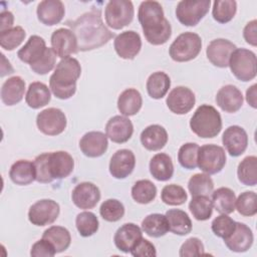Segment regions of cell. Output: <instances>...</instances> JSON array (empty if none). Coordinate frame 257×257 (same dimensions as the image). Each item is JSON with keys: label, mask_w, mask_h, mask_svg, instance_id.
<instances>
[{"label": "cell", "mask_w": 257, "mask_h": 257, "mask_svg": "<svg viewBox=\"0 0 257 257\" xmlns=\"http://www.w3.org/2000/svg\"><path fill=\"white\" fill-rule=\"evenodd\" d=\"M216 102L226 112L238 111L243 104L242 92L235 85L227 84L219 89L216 95Z\"/></svg>", "instance_id": "obj_25"}, {"label": "cell", "mask_w": 257, "mask_h": 257, "mask_svg": "<svg viewBox=\"0 0 257 257\" xmlns=\"http://www.w3.org/2000/svg\"><path fill=\"white\" fill-rule=\"evenodd\" d=\"M226 164V154L222 147L209 144L199 148L198 167L208 175L222 171Z\"/></svg>", "instance_id": "obj_9"}, {"label": "cell", "mask_w": 257, "mask_h": 257, "mask_svg": "<svg viewBox=\"0 0 257 257\" xmlns=\"http://www.w3.org/2000/svg\"><path fill=\"white\" fill-rule=\"evenodd\" d=\"M25 91V81L20 76H12L5 80L1 87V100L6 105L20 102Z\"/></svg>", "instance_id": "obj_28"}, {"label": "cell", "mask_w": 257, "mask_h": 257, "mask_svg": "<svg viewBox=\"0 0 257 257\" xmlns=\"http://www.w3.org/2000/svg\"><path fill=\"white\" fill-rule=\"evenodd\" d=\"M235 225L236 222L233 219H231L226 214H221L213 220L211 228L216 236L225 239L233 232Z\"/></svg>", "instance_id": "obj_49"}, {"label": "cell", "mask_w": 257, "mask_h": 257, "mask_svg": "<svg viewBox=\"0 0 257 257\" xmlns=\"http://www.w3.org/2000/svg\"><path fill=\"white\" fill-rule=\"evenodd\" d=\"M171 86L169 75L163 71L152 73L147 80V90L152 98L160 99L166 95Z\"/></svg>", "instance_id": "obj_35"}, {"label": "cell", "mask_w": 257, "mask_h": 257, "mask_svg": "<svg viewBox=\"0 0 257 257\" xmlns=\"http://www.w3.org/2000/svg\"><path fill=\"white\" fill-rule=\"evenodd\" d=\"M199 146L196 143L184 144L178 153V161L180 165L188 170H194L198 167Z\"/></svg>", "instance_id": "obj_45"}, {"label": "cell", "mask_w": 257, "mask_h": 257, "mask_svg": "<svg viewBox=\"0 0 257 257\" xmlns=\"http://www.w3.org/2000/svg\"><path fill=\"white\" fill-rule=\"evenodd\" d=\"M36 124L42 134L47 136H57L66 127V116L61 109L49 107L37 114Z\"/></svg>", "instance_id": "obj_11"}, {"label": "cell", "mask_w": 257, "mask_h": 257, "mask_svg": "<svg viewBox=\"0 0 257 257\" xmlns=\"http://www.w3.org/2000/svg\"><path fill=\"white\" fill-rule=\"evenodd\" d=\"M56 254L54 246L46 239L42 238L32 245L30 255L33 257H52Z\"/></svg>", "instance_id": "obj_52"}, {"label": "cell", "mask_w": 257, "mask_h": 257, "mask_svg": "<svg viewBox=\"0 0 257 257\" xmlns=\"http://www.w3.org/2000/svg\"><path fill=\"white\" fill-rule=\"evenodd\" d=\"M235 207L239 214L246 217L254 216L257 213V196L252 191L241 193L236 199Z\"/></svg>", "instance_id": "obj_48"}, {"label": "cell", "mask_w": 257, "mask_h": 257, "mask_svg": "<svg viewBox=\"0 0 257 257\" xmlns=\"http://www.w3.org/2000/svg\"><path fill=\"white\" fill-rule=\"evenodd\" d=\"M161 198L162 201L167 205L179 206L187 201L188 195L183 187L176 184H171L163 188Z\"/></svg>", "instance_id": "obj_46"}, {"label": "cell", "mask_w": 257, "mask_h": 257, "mask_svg": "<svg viewBox=\"0 0 257 257\" xmlns=\"http://www.w3.org/2000/svg\"><path fill=\"white\" fill-rule=\"evenodd\" d=\"M42 238L48 240L55 248L56 253L65 251L71 242V236L69 231L61 226H51L46 229L42 235Z\"/></svg>", "instance_id": "obj_36"}, {"label": "cell", "mask_w": 257, "mask_h": 257, "mask_svg": "<svg viewBox=\"0 0 257 257\" xmlns=\"http://www.w3.org/2000/svg\"><path fill=\"white\" fill-rule=\"evenodd\" d=\"M56 54L52 48H47L44 55L34 64L30 65V68L37 74H46L51 71L55 65Z\"/></svg>", "instance_id": "obj_50"}, {"label": "cell", "mask_w": 257, "mask_h": 257, "mask_svg": "<svg viewBox=\"0 0 257 257\" xmlns=\"http://www.w3.org/2000/svg\"><path fill=\"white\" fill-rule=\"evenodd\" d=\"M131 254L134 257H155L157 255V251L153 243L142 238L131 250Z\"/></svg>", "instance_id": "obj_53"}, {"label": "cell", "mask_w": 257, "mask_h": 257, "mask_svg": "<svg viewBox=\"0 0 257 257\" xmlns=\"http://www.w3.org/2000/svg\"><path fill=\"white\" fill-rule=\"evenodd\" d=\"M204 254V245L200 239L192 237L187 239L181 246L179 255L181 257L200 256Z\"/></svg>", "instance_id": "obj_51"}, {"label": "cell", "mask_w": 257, "mask_h": 257, "mask_svg": "<svg viewBox=\"0 0 257 257\" xmlns=\"http://www.w3.org/2000/svg\"><path fill=\"white\" fill-rule=\"evenodd\" d=\"M134 14V5L128 0H111L104 10L106 24L115 30L127 26L133 21Z\"/></svg>", "instance_id": "obj_8"}, {"label": "cell", "mask_w": 257, "mask_h": 257, "mask_svg": "<svg viewBox=\"0 0 257 257\" xmlns=\"http://www.w3.org/2000/svg\"><path fill=\"white\" fill-rule=\"evenodd\" d=\"M236 196L235 193L225 187H221L212 193L213 208L220 214H231L235 211Z\"/></svg>", "instance_id": "obj_34"}, {"label": "cell", "mask_w": 257, "mask_h": 257, "mask_svg": "<svg viewBox=\"0 0 257 257\" xmlns=\"http://www.w3.org/2000/svg\"><path fill=\"white\" fill-rule=\"evenodd\" d=\"M105 133L111 142L123 144L132 138L134 125L126 116L114 115L106 122Z\"/></svg>", "instance_id": "obj_20"}, {"label": "cell", "mask_w": 257, "mask_h": 257, "mask_svg": "<svg viewBox=\"0 0 257 257\" xmlns=\"http://www.w3.org/2000/svg\"><path fill=\"white\" fill-rule=\"evenodd\" d=\"M36 181L39 183H51L68 177L74 168L72 157L64 151L44 153L34 160Z\"/></svg>", "instance_id": "obj_3"}, {"label": "cell", "mask_w": 257, "mask_h": 257, "mask_svg": "<svg viewBox=\"0 0 257 257\" xmlns=\"http://www.w3.org/2000/svg\"><path fill=\"white\" fill-rule=\"evenodd\" d=\"M237 3L234 0H216L213 4L212 15L219 23H227L233 19L236 14Z\"/></svg>", "instance_id": "obj_42"}, {"label": "cell", "mask_w": 257, "mask_h": 257, "mask_svg": "<svg viewBox=\"0 0 257 257\" xmlns=\"http://www.w3.org/2000/svg\"><path fill=\"white\" fill-rule=\"evenodd\" d=\"M232 73L241 81H250L256 76L257 60L253 51L245 48H236L229 59Z\"/></svg>", "instance_id": "obj_7"}, {"label": "cell", "mask_w": 257, "mask_h": 257, "mask_svg": "<svg viewBox=\"0 0 257 257\" xmlns=\"http://www.w3.org/2000/svg\"><path fill=\"white\" fill-rule=\"evenodd\" d=\"M256 88L257 85L253 84L252 86H250L247 91H246V100L247 102L253 107L256 108L257 107V97H256Z\"/></svg>", "instance_id": "obj_56"}, {"label": "cell", "mask_w": 257, "mask_h": 257, "mask_svg": "<svg viewBox=\"0 0 257 257\" xmlns=\"http://www.w3.org/2000/svg\"><path fill=\"white\" fill-rule=\"evenodd\" d=\"M191 130L203 139L215 138L222 130V118L219 111L212 105H200L190 120Z\"/></svg>", "instance_id": "obj_5"}, {"label": "cell", "mask_w": 257, "mask_h": 257, "mask_svg": "<svg viewBox=\"0 0 257 257\" xmlns=\"http://www.w3.org/2000/svg\"><path fill=\"white\" fill-rule=\"evenodd\" d=\"M188 189L192 197L210 196L214 190V183L208 174H195L188 183Z\"/></svg>", "instance_id": "obj_40"}, {"label": "cell", "mask_w": 257, "mask_h": 257, "mask_svg": "<svg viewBox=\"0 0 257 257\" xmlns=\"http://www.w3.org/2000/svg\"><path fill=\"white\" fill-rule=\"evenodd\" d=\"M168 142V133L160 124H151L141 134V143L148 151H159Z\"/></svg>", "instance_id": "obj_27"}, {"label": "cell", "mask_w": 257, "mask_h": 257, "mask_svg": "<svg viewBox=\"0 0 257 257\" xmlns=\"http://www.w3.org/2000/svg\"><path fill=\"white\" fill-rule=\"evenodd\" d=\"M36 12L41 23L52 26L62 20L65 9L63 3L59 0H44L38 4Z\"/></svg>", "instance_id": "obj_24"}, {"label": "cell", "mask_w": 257, "mask_h": 257, "mask_svg": "<svg viewBox=\"0 0 257 257\" xmlns=\"http://www.w3.org/2000/svg\"><path fill=\"white\" fill-rule=\"evenodd\" d=\"M237 175L242 184L255 186L257 184V158L255 156L244 158L238 166Z\"/></svg>", "instance_id": "obj_38"}, {"label": "cell", "mask_w": 257, "mask_h": 257, "mask_svg": "<svg viewBox=\"0 0 257 257\" xmlns=\"http://www.w3.org/2000/svg\"><path fill=\"white\" fill-rule=\"evenodd\" d=\"M169 231L184 236L192 231V221L188 214L180 209H171L166 212Z\"/></svg>", "instance_id": "obj_32"}, {"label": "cell", "mask_w": 257, "mask_h": 257, "mask_svg": "<svg viewBox=\"0 0 257 257\" xmlns=\"http://www.w3.org/2000/svg\"><path fill=\"white\" fill-rule=\"evenodd\" d=\"M114 50L123 59H134L142 48V39L134 30L123 31L118 34L113 42Z\"/></svg>", "instance_id": "obj_14"}, {"label": "cell", "mask_w": 257, "mask_h": 257, "mask_svg": "<svg viewBox=\"0 0 257 257\" xmlns=\"http://www.w3.org/2000/svg\"><path fill=\"white\" fill-rule=\"evenodd\" d=\"M139 21L147 41L153 45L166 43L172 35L170 22L165 18L162 5L157 1H144L139 7Z\"/></svg>", "instance_id": "obj_2"}, {"label": "cell", "mask_w": 257, "mask_h": 257, "mask_svg": "<svg viewBox=\"0 0 257 257\" xmlns=\"http://www.w3.org/2000/svg\"><path fill=\"white\" fill-rule=\"evenodd\" d=\"M236 45L223 38L212 40L206 50L209 61L217 67H227L229 65V59L232 52L236 49Z\"/></svg>", "instance_id": "obj_16"}, {"label": "cell", "mask_w": 257, "mask_h": 257, "mask_svg": "<svg viewBox=\"0 0 257 257\" xmlns=\"http://www.w3.org/2000/svg\"><path fill=\"white\" fill-rule=\"evenodd\" d=\"M46 49L45 40L38 35H32L25 45L18 50L17 56L21 61L32 65L44 55Z\"/></svg>", "instance_id": "obj_26"}, {"label": "cell", "mask_w": 257, "mask_h": 257, "mask_svg": "<svg viewBox=\"0 0 257 257\" xmlns=\"http://www.w3.org/2000/svg\"><path fill=\"white\" fill-rule=\"evenodd\" d=\"M59 212L58 203L50 199H43L29 208L28 219L35 226H45L52 224L57 219Z\"/></svg>", "instance_id": "obj_12"}, {"label": "cell", "mask_w": 257, "mask_h": 257, "mask_svg": "<svg viewBox=\"0 0 257 257\" xmlns=\"http://www.w3.org/2000/svg\"><path fill=\"white\" fill-rule=\"evenodd\" d=\"M51 48L60 58L68 57L78 51L77 39L74 33L67 28L56 29L51 35Z\"/></svg>", "instance_id": "obj_15"}, {"label": "cell", "mask_w": 257, "mask_h": 257, "mask_svg": "<svg viewBox=\"0 0 257 257\" xmlns=\"http://www.w3.org/2000/svg\"><path fill=\"white\" fill-rule=\"evenodd\" d=\"M143 238L142 230L134 223H125L119 227L113 237L114 245L123 253H128Z\"/></svg>", "instance_id": "obj_22"}, {"label": "cell", "mask_w": 257, "mask_h": 257, "mask_svg": "<svg viewBox=\"0 0 257 257\" xmlns=\"http://www.w3.org/2000/svg\"><path fill=\"white\" fill-rule=\"evenodd\" d=\"M99 214L102 219L107 222H116L123 217L124 207L120 201L108 199L100 205Z\"/></svg>", "instance_id": "obj_47"}, {"label": "cell", "mask_w": 257, "mask_h": 257, "mask_svg": "<svg viewBox=\"0 0 257 257\" xmlns=\"http://www.w3.org/2000/svg\"><path fill=\"white\" fill-rule=\"evenodd\" d=\"M142 229L150 237H162L169 231L167 218L165 215L158 213L150 214L143 220Z\"/></svg>", "instance_id": "obj_37"}, {"label": "cell", "mask_w": 257, "mask_h": 257, "mask_svg": "<svg viewBox=\"0 0 257 257\" xmlns=\"http://www.w3.org/2000/svg\"><path fill=\"white\" fill-rule=\"evenodd\" d=\"M81 73V66L73 57L62 58L49 78L52 93L59 99H68L76 91V81Z\"/></svg>", "instance_id": "obj_4"}, {"label": "cell", "mask_w": 257, "mask_h": 257, "mask_svg": "<svg viewBox=\"0 0 257 257\" xmlns=\"http://www.w3.org/2000/svg\"><path fill=\"white\" fill-rule=\"evenodd\" d=\"M75 225L78 233L82 237H89L98 230V219L92 212H81L76 216Z\"/></svg>", "instance_id": "obj_43"}, {"label": "cell", "mask_w": 257, "mask_h": 257, "mask_svg": "<svg viewBox=\"0 0 257 257\" xmlns=\"http://www.w3.org/2000/svg\"><path fill=\"white\" fill-rule=\"evenodd\" d=\"M243 37L250 45H257V20L254 19L246 24L243 30Z\"/></svg>", "instance_id": "obj_54"}, {"label": "cell", "mask_w": 257, "mask_h": 257, "mask_svg": "<svg viewBox=\"0 0 257 257\" xmlns=\"http://www.w3.org/2000/svg\"><path fill=\"white\" fill-rule=\"evenodd\" d=\"M136 166V158L131 150L116 151L109 162V173L115 179H124L131 175Z\"/></svg>", "instance_id": "obj_19"}, {"label": "cell", "mask_w": 257, "mask_h": 257, "mask_svg": "<svg viewBox=\"0 0 257 257\" xmlns=\"http://www.w3.org/2000/svg\"><path fill=\"white\" fill-rule=\"evenodd\" d=\"M167 106L176 114L188 113L195 105L196 98L194 92L186 86L173 88L167 97Z\"/></svg>", "instance_id": "obj_13"}, {"label": "cell", "mask_w": 257, "mask_h": 257, "mask_svg": "<svg viewBox=\"0 0 257 257\" xmlns=\"http://www.w3.org/2000/svg\"><path fill=\"white\" fill-rule=\"evenodd\" d=\"M210 5V0L180 1L176 8V16L183 25L195 26L208 13Z\"/></svg>", "instance_id": "obj_10"}, {"label": "cell", "mask_w": 257, "mask_h": 257, "mask_svg": "<svg viewBox=\"0 0 257 257\" xmlns=\"http://www.w3.org/2000/svg\"><path fill=\"white\" fill-rule=\"evenodd\" d=\"M189 210L196 220L206 221L213 213L212 200L208 196H195L189 204Z\"/></svg>", "instance_id": "obj_41"}, {"label": "cell", "mask_w": 257, "mask_h": 257, "mask_svg": "<svg viewBox=\"0 0 257 257\" xmlns=\"http://www.w3.org/2000/svg\"><path fill=\"white\" fill-rule=\"evenodd\" d=\"M201 48L202 39L198 34L194 32H184L173 41L169 53L173 60L185 62L196 58Z\"/></svg>", "instance_id": "obj_6"}, {"label": "cell", "mask_w": 257, "mask_h": 257, "mask_svg": "<svg viewBox=\"0 0 257 257\" xmlns=\"http://www.w3.org/2000/svg\"><path fill=\"white\" fill-rule=\"evenodd\" d=\"M1 25H0V31H5L10 28H12L13 22H14V16L10 11H2L1 14Z\"/></svg>", "instance_id": "obj_55"}, {"label": "cell", "mask_w": 257, "mask_h": 257, "mask_svg": "<svg viewBox=\"0 0 257 257\" xmlns=\"http://www.w3.org/2000/svg\"><path fill=\"white\" fill-rule=\"evenodd\" d=\"M143 104V98L139 90L127 88L123 90L117 99V108L124 116L137 114Z\"/></svg>", "instance_id": "obj_31"}, {"label": "cell", "mask_w": 257, "mask_h": 257, "mask_svg": "<svg viewBox=\"0 0 257 257\" xmlns=\"http://www.w3.org/2000/svg\"><path fill=\"white\" fill-rule=\"evenodd\" d=\"M157 188L150 180H140L132 188V197L139 204H149L155 200Z\"/></svg>", "instance_id": "obj_39"}, {"label": "cell", "mask_w": 257, "mask_h": 257, "mask_svg": "<svg viewBox=\"0 0 257 257\" xmlns=\"http://www.w3.org/2000/svg\"><path fill=\"white\" fill-rule=\"evenodd\" d=\"M253 233L251 229L244 223L236 222L233 232L224 239L228 249L233 252H246L253 244Z\"/></svg>", "instance_id": "obj_21"}, {"label": "cell", "mask_w": 257, "mask_h": 257, "mask_svg": "<svg viewBox=\"0 0 257 257\" xmlns=\"http://www.w3.org/2000/svg\"><path fill=\"white\" fill-rule=\"evenodd\" d=\"M51 99V93L46 84L35 81L29 84L25 95V101L29 107L37 109L48 104Z\"/></svg>", "instance_id": "obj_33"}, {"label": "cell", "mask_w": 257, "mask_h": 257, "mask_svg": "<svg viewBox=\"0 0 257 257\" xmlns=\"http://www.w3.org/2000/svg\"><path fill=\"white\" fill-rule=\"evenodd\" d=\"M67 25L74 33L80 51L98 48L114 36L103 24L100 11L96 9L82 14L73 22H67Z\"/></svg>", "instance_id": "obj_1"}, {"label": "cell", "mask_w": 257, "mask_h": 257, "mask_svg": "<svg viewBox=\"0 0 257 257\" xmlns=\"http://www.w3.org/2000/svg\"><path fill=\"white\" fill-rule=\"evenodd\" d=\"M26 36L25 30L21 26H15L0 32V45L3 49L11 51L18 47Z\"/></svg>", "instance_id": "obj_44"}, {"label": "cell", "mask_w": 257, "mask_h": 257, "mask_svg": "<svg viewBox=\"0 0 257 257\" xmlns=\"http://www.w3.org/2000/svg\"><path fill=\"white\" fill-rule=\"evenodd\" d=\"M71 199L73 204L79 209H92L100 200V191L94 184L82 182L72 190Z\"/></svg>", "instance_id": "obj_17"}, {"label": "cell", "mask_w": 257, "mask_h": 257, "mask_svg": "<svg viewBox=\"0 0 257 257\" xmlns=\"http://www.w3.org/2000/svg\"><path fill=\"white\" fill-rule=\"evenodd\" d=\"M222 143L230 156L238 157L247 149L248 136L243 127L231 125L225 130L222 136Z\"/></svg>", "instance_id": "obj_18"}, {"label": "cell", "mask_w": 257, "mask_h": 257, "mask_svg": "<svg viewBox=\"0 0 257 257\" xmlns=\"http://www.w3.org/2000/svg\"><path fill=\"white\" fill-rule=\"evenodd\" d=\"M107 137L101 132H88L79 141V148L84 156L97 158L107 150Z\"/></svg>", "instance_id": "obj_23"}, {"label": "cell", "mask_w": 257, "mask_h": 257, "mask_svg": "<svg viewBox=\"0 0 257 257\" xmlns=\"http://www.w3.org/2000/svg\"><path fill=\"white\" fill-rule=\"evenodd\" d=\"M150 173L158 181H169L174 174V165L171 157L164 153L155 155L150 162Z\"/></svg>", "instance_id": "obj_30"}, {"label": "cell", "mask_w": 257, "mask_h": 257, "mask_svg": "<svg viewBox=\"0 0 257 257\" xmlns=\"http://www.w3.org/2000/svg\"><path fill=\"white\" fill-rule=\"evenodd\" d=\"M11 181L19 186H25L36 180L34 163L27 160H19L15 162L9 171Z\"/></svg>", "instance_id": "obj_29"}]
</instances>
